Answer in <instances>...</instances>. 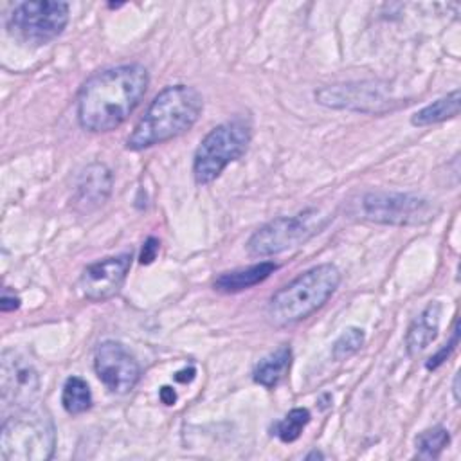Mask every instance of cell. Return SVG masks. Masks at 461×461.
<instances>
[{
	"mask_svg": "<svg viewBox=\"0 0 461 461\" xmlns=\"http://www.w3.org/2000/svg\"><path fill=\"white\" fill-rule=\"evenodd\" d=\"M149 76L144 65L130 63L92 74L77 94V121L88 131L121 126L142 101Z\"/></svg>",
	"mask_w": 461,
	"mask_h": 461,
	"instance_id": "obj_1",
	"label": "cell"
},
{
	"mask_svg": "<svg viewBox=\"0 0 461 461\" xmlns=\"http://www.w3.org/2000/svg\"><path fill=\"white\" fill-rule=\"evenodd\" d=\"M202 94L187 85H169L149 103L126 139V148L139 151L185 133L200 117Z\"/></svg>",
	"mask_w": 461,
	"mask_h": 461,
	"instance_id": "obj_2",
	"label": "cell"
},
{
	"mask_svg": "<svg viewBox=\"0 0 461 461\" xmlns=\"http://www.w3.org/2000/svg\"><path fill=\"white\" fill-rule=\"evenodd\" d=\"M340 270L331 263H322L299 274L279 288L267 304L270 324L283 328L295 324L317 312L339 288Z\"/></svg>",
	"mask_w": 461,
	"mask_h": 461,
	"instance_id": "obj_3",
	"label": "cell"
},
{
	"mask_svg": "<svg viewBox=\"0 0 461 461\" xmlns=\"http://www.w3.org/2000/svg\"><path fill=\"white\" fill-rule=\"evenodd\" d=\"M56 448V429L40 407H22L2 423L0 457L4 461H45Z\"/></svg>",
	"mask_w": 461,
	"mask_h": 461,
	"instance_id": "obj_4",
	"label": "cell"
},
{
	"mask_svg": "<svg viewBox=\"0 0 461 461\" xmlns=\"http://www.w3.org/2000/svg\"><path fill=\"white\" fill-rule=\"evenodd\" d=\"M252 128L243 117H236L212 128L200 142L193 160L194 180L202 185L220 176L227 164L238 160L249 148Z\"/></svg>",
	"mask_w": 461,
	"mask_h": 461,
	"instance_id": "obj_5",
	"label": "cell"
},
{
	"mask_svg": "<svg viewBox=\"0 0 461 461\" xmlns=\"http://www.w3.org/2000/svg\"><path fill=\"white\" fill-rule=\"evenodd\" d=\"M328 218L321 216L319 209H306L294 216H279L261 225L247 241V250L252 256H274L294 249L317 234Z\"/></svg>",
	"mask_w": 461,
	"mask_h": 461,
	"instance_id": "obj_6",
	"label": "cell"
},
{
	"mask_svg": "<svg viewBox=\"0 0 461 461\" xmlns=\"http://www.w3.org/2000/svg\"><path fill=\"white\" fill-rule=\"evenodd\" d=\"M438 207L421 196L409 193L373 191L358 200V218L385 225H421L434 220Z\"/></svg>",
	"mask_w": 461,
	"mask_h": 461,
	"instance_id": "obj_7",
	"label": "cell"
},
{
	"mask_svg": "<svg viewBox=\"0 0 461 461\" xmlns=\"http://www.w3.org/2000/svg\"><path fill=\"white\" fill-rule=\"evenodd\" d=\"M68 23V4L56 0H31L14 5L7 29L29 43H47L59 36Z\"/></svg>",
	"mask_w": 461,
	"mask_h": 461,
	"instance_id": "obj_8",
	"label": "cell"
},
{
	"mask_svg": "<svg viewBox=\"0 0 461 461\" xmlns=\"http://www.w3.org/2000/svg\"><path fill=\"white\" fill-rule=\"evenodd\" d=\"M94 369L104 387L117 394L130 393L140 378L139 362L115 340H104L95 348Z\"/></svg>",
	"mask_w": 461,
	"mask_h": 461,
	"instance_id": "obj_9",
	"label": "cell"
},
{
	"mask_svg": "<svg viewBox=\"0 0 461 461\" xmlns=\"http://www.w3.org/2000/svg\"><path fill=\"white\" fill-rule=\"evenodd\" d=\"M315 99L330 108H348L369 113L387 112L394 103L391 95L384 92V86H378L375 81L324 86L315 92Z\"/></svg>",
	"mask_w": 461,
	"mask_h": 461,
	"instance_id": "obj_10",
	"label": "cell"
},
{
	"mask_svg": "<svg viewBox=\"0 0 461 461\" xmlns=\"http://www.w3.org/2000/svg\"><path fill=\"white\" fill-rule=\"evenodd\" d=\"M0 389L5 405L29 407L38 394L40 376L34 366L18 351L5 349L0 360Z\"/></svg>",
	"mask_w": 461,
	"mask_h": 461,
	"instance_id": "obj_11",
	"label": "cell"
},
{
	"mask_svg": "<svg viewBox=\"0 0 461 461\" xmlns=\"http://www.w3.org/2000/svg\"><path fill=\"white\" fill-rule=\"evenodd\" d=\"M130 265L131 254L128 252L90 263L83 268L79 277L81 294L90 301H106L113 297L121 290Z\"/></svg>",
	"mask_w": 461,
	"mask_h": 461,
	"instance_id": "obj_12",
	"label": "cell"
},
{
	"mask_svg": "<svg viewBox=\"0 0 461 461\" xmlns=\"http://www.w3.org/2000/svg\"><path fill=\"white\" fill-rule=\"evenodd\" d=\"M112 189V173L104 164H90L79 175L74 203L83 211H92L104 203Z\"/></svg>",
	"mask_w": 461,
	"mask_h": 461,
	"instance_id": "obj_13",
	"label": "cell"
},
{
	"mask_svg": "<svg viewBox=\"0 0 461 461\" xmlns=\"http://www.w3.org/2000/svg\"><path fill=\"white\" fill-rule=\"evenodd\" d=\"M439 317H441V304L438 301H430L421 310V313L411 322L405 335L407 351L411 355L423 351L436 339L438 328H439Z\"/></svg>",
	"mask_w": 461,
	"mask_h": 461,
	"instance_id": "obj_14",
	"label": "cell"
},
{
	"mask_svg": "<svg viewBox=\"0 0 461 461\" xmlns=\"http://www.w3.org/2000/svg\"><path fill=\"white\" fill-rule=\"evenodd\" d=\"M277 270V265L274 261H261L247 268L232 270V272H223L214 279V288L220 292H241L250 286H256L263 283L270 274Z\"/></svg>",
	"mask_w": 461,
	"mask_h": 461,
	"instance_id": "obj_15",
	"label": "cell"
},
{
	"mask_svg": "<svg viewBox=\"0 0 461 461\" xmlns=\"http://www.w3.org/2000/svg\"><path fill=\"white\" fill-rule=\"evenodd\" d=\"M290 362H292L290 346H279L277 349H274L272 353H268L265 358H261L258 362V366L254 367V373H252L254 382L267 389L276 387L286 375Z\"/></svg>",
	"mask_w": 461,
	"mask_h": 461,
	"instance_id": "obj_16",
	"label": "cell"
},
{
	"mask_svg": "<svg viewBox=\"0 0 461 461\" xmlns=\"http://www.w3.org/2000/svg\"><path fill=\"white\" fill-rule=\"evenodd\" d=\"M459 90H452L450 94L432 101L430 104L423 106L421 110H418L412 117L411 122L414 126H429V124H436L447 119H452L459 113Z\"/></svg>",
	"mask_w": 461,
	"mask_h": 461,
	"instance_id": "obj_17",
	"label": "cell"
},
{
	"mask_svg": "<svg viewBox=\"0 0 461 461\" xmlns=\"http://www.w3.org/2000/svg\"><path fill=\"white\" fill-rule=\"evenodd\" d=\"M61 403L68 414H81L88 411L92 405V393L88 384L79 376L67 378L61 393Z\"/></svg>",
	"mask_w": 461,
	"mask_h": 461,
	"instance_id": "obj_18",
	"label": "cell"
},
{
	"mask_svg": "<svg viewBox=\"0 0 461 461\" xmlns=\"http://www.w3.org/2000/svg\"><path fill=\"white\" fill-rule=\"evenodd\" d=\"M450 434L445 427H432L416 438V456L420 459H436L448 445Z\"/></svg>",
	"mask_w": 461,
	"mask_h": 461,
	"instance_id": "obj_19",
	"label": "cell"
},
{
	"mask_svg": "<svg viewBox=\"0 0 461 461\" xmlns=\"http://www.w3.org/2000/svg\"><path fill=\"white\" fill-rule=\"evenodd\" d=\"M308 421H310V411L304 407H295L283 420H279L274 425V434L283 443H292L301 436V432L308 425Z\"/></svg>",
	"mask_w": 461,
	"mask_h": 461,
	"instance_id": "obj_20",
	"label": "cell"
},
{
	"mask_svg": "<svg viewBox=\"0 0 461 461\" xmlns=\"http://www.w3.org/2000/svg\"><path fill=\"white\" fill-rule=\"evenodd\" d=\"M362 344H364V330H360L357 326H349L333 342L331 355H333L335 360L349 358L351 355H355L362 348Z\"/></svg>",
	"mask_w": 461,
	"mask_h": 461,
	"instance_id": "obj_21",
	"label": "cell"
},
{
	"mask_svg": "<svg viewBox=\"0 0 461 461\" xmlns=\"http://www.w3.org/2000/svg\"><path fill=\"white\" fill-rule=\"evenodd\" d=\"M457 339H459V330H457V321L454 322V333H452V339H450V342H447L436 355H432L430 358H429V362H427V369H436V367H439L448 357H450V353L456 349V346H457Z\"/></svg>",
	"mask_w": 461,
	"mask_h": 461,
	"instance_id": "obj_22",
	"label": "cell"
},
{
	"mask_svg": "<svg viewBox=\"0 0 461 461\" xmlns=\"http://www.w3.org/2000/svg\"><path fill=\"white\" fill-rule=\"evenodd\" d=\"M158 240L157 238H148L144 247H142V252H140V263L142 265H149L155 258H157V252H158Z\"/></svg>",
	"mask_w": 461,
	"mask_h": 461,
	"instance_id": "obj_23",
	"label": "cell"
},
{
	"mask_svg": "<svg viewBox=\"0 0 461 461\" xmlns=\"http://www.w3.org/2000/svg\"><path fill=\"white\" fill-rule=\"evenodd\" d=\"M20 306V299L14 297V295H9L7 292L2 295V301H0V310L2 312H13Z\"/></svg>",
	"mask_w": 461,
	"mask_h": 461,
	"instance_id": "obj_24",
	"label": "cell"
},
{
	"mask_svg": "<svg viewBox=\"0 0 461 461\" xmlns=\"http://www.w3.org/2000/svg\"><path fill=\"white\" fill-rule=\"evenodd\" d=\"M194 375H196V369H194V367H185V369H182V371H178V373L175 375V380L185 384V382H191V380L194 378Z\"/></svg>",
	"mask_w": 461,
	"mask_h": 461,
	"instance_id": "obj_25",
	"label": "cell"
},
{
	"mask_svg": "<svg viewBox=\"0 0 461 461\" xmlns=\"http://www.w3.org/2000/svg\"><path fill=\"white\" fill-rule=\"evenodd\" d=\"M160 400H162L166 405H173L175 400H176V393H175L171 387L164 385V387L160 389Z\"/></svg>",
	"mask_w": 461,
	"mask_h": 461,
	"instance_id": "obj_26",
	"label": "cell"
},
{
	"mask_svg": "<svg viewBox=\"0 0 461 461\" xmlns=\"http://www.w3.org/2000/svg\"><path fill=\"white\" fill-rule=\"evenodd\" d=\"M452 393H454V400H456V402H459V373H456V376H454Z\"/></svg>",
	"mask_w": 461,
	"mask_h": 461,
	"instance_id": "obj_27",
	"label": "cell"
},
{
	"mask_svg": "<svg viewBox=\"0 0 461 461\" xmlns=\"http://www.w3.org/2000/svg\"><path fill=\"white\" fill-rule=\"evenodd\" d=\"M315 457H317V459H322L324 456H322L321 452H317V450H313V452H310V454L306 456V459H308V461H310V459H315Z\"/></svg>",
	"mask_w": 461,
	"mask_h": 461,
	"instance_id": "obj_28",
	"label": "cell"
}]
</instances>
